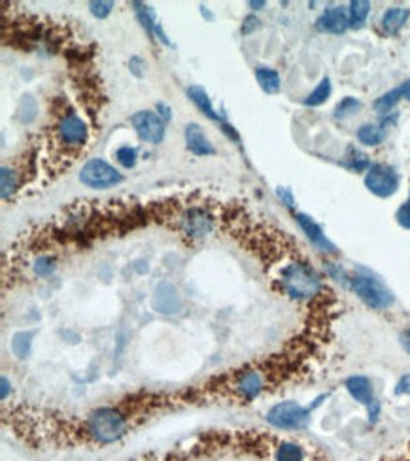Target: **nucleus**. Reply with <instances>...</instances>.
<instances>
[{"mask_svg": "<svg viewBox=\"0 0 410 461\" xmlns=\"http://www.w3.org/2000/svg\"><path fill=\"white\" fill-rule=\"evenodd\" d=\"M112 8H114V2H106V0H93V2H89V11L97 19H104V17L110 16Z\"/></svg>", "mask_w": 410, "mask_h": 461, "instance_id": "bb28decb", "label": "nucleus"}, {"mask_svg": "<svg viewBox=\"0 0 410 461\" xmlns=\"http://www.w3.org/2000/svg\"><path fill=\"white\" fill-rule=\"evenodd\" d=\"M365 186L372 195L388 198L399 189V174L394 166L377 163V165L369 166L365 174Z\"/></svg>", "mask_w": 410, "mask_h": 461, "instance_id": "0eeeda50", "label": "nucleus"}, {"mask_svg": "<svg viewBox=\"0 0 410 461\" xmlns=\"http://www.w3.org/2000/svg\"><path fill=\"white\" fill-rule=\"evenodd\" d=\"M311 408L301 406L295 401L278 403L266 412V422L278 429H303L308 425Z\"/></svg>", "mask_w": 410, "mask_h": 461, "instance_id": "20e7f679", "label": "nucleus"}, {"mask_svg": "<svg viewBox=\"0 0 410 461\" xmlns=\"http://www.w3.org/2000/svg\"><path fill=\"white\" fill-rule=\"evenodd\" d=\"M297 223L301 226V229L305 231V235L308 236V240H311L320 252H335V244L329 240L328 236L323 235L322 227L318 226L311 216L297 214Z\"/></svg>", "mask_w": 410, "mask_h": 461, "instance_id": "9b49d317", "label": "nucleus"}, {"mask_svg": "<svg viewBox=\"0 0 410 461\" xmlns=\"http://www.w3.org/2000/svg\"><path fill=\"white\" fill-rule=\"evenodd\" d=\"M350 286L355 291V295L365 302L367 307L374 308V310H386L394 304V293L384 286L382 282L371 275H363L357 272L350 278Z\"/></svg>", "mask_w": 410, "mask_h": 461, "instance_id": "7ed1b4c3", "label": "nucleus"}, {"mask_svg": "<svg viewBox=\"0 0 410 461\" xmlns=\"http://www.w3.org/2000/svg\"><path fill=\"white\" fill-rule=\"evenodd\" d=\"M409 16L410 11L405 10V8H389L382 17L384 31L389 34H397L401 31V27L406 23Z\"/></svg>", "mask_w": 410, "mask_h": 461, "instance_id": "dca6fc26", "label": "nucleus"}, {"mask_svg": "<svg viewBox=\"0 0 410 461\" xmlns=\"http://www.w3.org/2000/svg\"><path fill=\"white\" fill-rule=\"evenodd\" d=\"M409 335H410V329H409Z\"/></svg>", "mask_w": 410, "mask_h": 461, "instance_id": "e433bc0d", "label": "nucleus"}, {"mask_svg": "<svg viewBox=\"0 0 410 461\" xmlns=\"http://www.w3.org/2000/svg\"><path fill=\"white\" fill-rule=\"evenodd\" d=\"M403 97H405V95H403V88H395L392 89V91H388L386 95H382V97L374 102V108H377L380 114H388Z\"/></svg>", "mask_w": 410, "mask_h": 461, "instance_id": "5701e85b", "label": "nucleus"}, {"mask_svg": "<svg viewBox=\"0 0 410 461\" xmlns=\"http://www.w3.org/2000/svg\"><path fill=\"white\" fill-rule=\"evenodd\" d=\"M282 287L293 299H311L322 290V280L311 265L291 263L282 270Z\"/></svg>", "mask_w": 410, "mask_h": 461, "instance_id": "f03ea898", "label": "nucleus"}, {"mask_svg": "<svg viewBox=\"0 0 410 461\" xmlns=\"http://www.w3.org/2000/svg\"><path fill=\"white\" fill-rule=\"evenodd\" d=\"M80 180L91 189H108V187L119 186L123 181V174H119L104 159H91L83 165Z\"/></svg>", "mask_w": 410, "mask_h": 461, "instance_id": "39448f33", "label": "nucleus"}, {"mask_svg": "<svg viewBox=\"0 0 410 461\" xmlns=\"http://www.w3.org/2000/svg\"><path fill=\"white\" fill-rule=\"evenodd\" d=\"M401 342H403V346H405V350L410 354V335L406 333V335L401 337Z\"/></svg>", "mask_w": 410, "mask_h": 461, "instance_id": "f704fd0d", "label": "nucleus"}, {"mask_svg": "<svg viewBox=\"0 0 410 461\" xmlns=\"http://www.w3.org/2000/svg\"><path fill=\"white\" fill-rule=\"evenodd\" d=\"M0 178H2V198H10V195L16 189V172L8 169V166H2L0 169Z\"/></svg>", "mask_w": 410, "mask_h": 461, "instance_id": "393cba45", "label": "nucleus"}, {"mask_svg": "<svg viewBox=\"0 0 410 461\" xmlns=\"http://www.w3.org/2000/svg\"><path fill=\"white\" fill-rule=\"evenodd\" d=\"M305 450L297 443H282L276 450V461H303Z\"/></svg>", "mask_w": 410, "mask_h": 461, "instance_id": "412c9836", "label": "nucleus"}, {"mask_svg": "<svg viewBox=\"0 0 410 461\" xmlns=\"http://www.w3.org/2000/svg\"><path fill=\"white\" fill-rule=\"evenodd\" d=\"M360 108H361L360 100L352 99V97H346V99L335 108V117H337V120H342V117H348V115L355 114Z\"/></svg>", "mask_w": 410, "mask_h": 461, "instance_id": "b1692460", "label": "nucleus"}, {"mask_svg": "<svg viewBox=\"0 0 410 461\" xmlns=\"http://www.w3.org/2000/svg\"><path fill=\"white\" fill-rule=\"evenodd\" d=\"M346 390H348L350 396L354 397L357 403H361V405L369 406L374 401L371 380L365 378V376H350V378L346 380Z\"/></svg>", "mask_w": 410, "mask_h": 461, "instance_id": "4468645a", "label": "nucleus"}, {"mask_svg": "<svg viewBox=\"0 0 410 461\" xmlns=\"http://www.w3.org/2000/svg\"><path fill=\"white\" fill-rule=\"evenodd\" d=\"M395 393H397V396H410V374H405V376L397 382Z\"/></svg>", "mask_w": 410, "mask_h": 461, "instance_id": "7c9ffc66", "label": "nucleus"}, {"mask_svg": "<svg viewBox=\"0 0 410 461\" xmlns=\"http://www.w3.org/2000/svg\"><path fill=\"white\" fill-rule=\"evenodd\" d=\"M116 157L117 161H119L123 166H127V169L136 165V149L131 148V146H123V148L117 149Z\"/></svg>", "mask_w": 410, "mask_h": 461, "instance_id": "cd10ccee", "label": "nucleus"}, {"mask_svg": "<svg viewBox=\"0 0 410 461\" xmlns=\"http://www.w3.org/2000/svg\"><path fill=\"white\" fill-rule=\"evenodd\" d=\"M386 138V131L380 125H363L357 131V140L365 146H378Z\"/></svg>", "mask_w": 410, "mask_h": 461, "instance_id": "6ab92c4d", "label": "nucleus"}, {"mask_svg": "<svg viewBox=\"0 0 410 461\" xmlns=\"http://www.w3.org/2000/svg\"><path fill=\"white\" fill-rule=\"evenodd\" d=\"M237 391L246 401H252L263 391V376L257 371H244L239 374L237 380Z\"/></svg>", "mask_w": 410, "mask_h": 461, "instance_id": "ddd939ff", "label": "nucleus"}, {"mask_svg": "<svg viewBox=\"0 0 410 461\" xmlns=\"http://www.w3.org/2000/svg\"><path fill=\"white\" fill-rule=\"evenodd\" d=\"M255 28H259V19L257 17H246L244 19V27H242V33L244 34H249L254 33Z\"/></svg>", "mask_w": 410, "mask_h": 461, "instance_id": "2f4dec72", "label": "nucleus"}, {"mask_svg": "<svg viewBox=\"0 0 410 461\" xmlns=\"http://www.w3.org/2000/svg\"><path fill=\"white\" fill-rule=\"evenodd\" d=\"M329 95H331V80H329V78H323L322 82L318 83V88L306 97L305 105L306 106L323 105V102L329 99Z\"/></svg>", "mask_w": 410, "mask_h": 461, "instance_id": "4be33fe9", "label": "nucleus"}, {"mask_svg": "<svg viewBox=\"0 0 410 461\" xmlns=\"http://www.w3.org/2000/svg\"><path fill=\"white\" fill-rule=\"evenodd\" d=\"M182 223L185 233L191 236H205L212 227L210 216L199 208L188 210V212L182 216Z\"/></svg>", "mask_w": 410, "mask_h": 461, "instance_id": "f8f14e48", "label": "nucleus"}, {"mask_svg": "<svg viewBox=\"0 0 410 461\" xmlns=\"http://www.w3.org/2000/svg\"><path fill=\"white\" fill-rule=\"evenodd\" d=\"M265 4H266V2H263V0H259V2H255V0L248 2V6L252 8V10H261V8H263Z\"/></svg>", "mask_w": 410, "mask_h": 461, "instance_id": "72a5a7b5", "label": "nucleus"}, {"mask_svg": "<svg viewBox=\"0 0 410 461\" xmlns=\"http://www.w3.org/2000/svg\"><path fill=\"white\" fill-rule=\"evenodd\" d=\"M87 431L100 445H112L127 433V420L112 406H102L87 418Z\"/></svg>", "mask_w": 410, "mask_h": 461, "instance_id": "f257e3e1", "label": "nucleus"}, {"mask_svg": "<svg viewBox=\"0 0 410 461\" xmlns=\"http://www.w3.org/2000/svg\"><path fill=\"white\" fill-rule=\"evenodd\" d=\"M34 270H36V275L45 278V276H50L53 270H55V259L48 258V255H42V258L36 261L34 265Z\"/></svg>", "mask_w": 410, "mask_h": 461, "instance_id": "c85d7f7f", "label": "nucleus"}, {"mask_svg": "<svg viewBox=\"0 0 410 461\" xmlns=\"http://www.w3.org/2000/svg\"><path fill=\"white\" fill-rule=\"evenodd\" d=\"M0 384H2V393H0V397H2V399H6V397H8V391H11L10 380L6 378V376H2V380H0Z\"/></svg>", "mask_w": 410, "mask_h": 461, "instance_id": "473e14b6", "label": "nucleus"}, {"mask_svg": "<svg viewBox=\"0 0 410 461\" xmlns=\"http://www.w3.org/2000/svg\"><path fill=\"white\" fill-rule=\"evenodd\" d=\"M350 157H346V165L350 166V169H352V171H357V172H361V171H365L367 166H369V159H367V155L365 154H361V152H357V149H354V148H350Z\"/></svg>", "mask_w": 410, "mask_h": 461, "instance_id": "a878e982", "label": "nucleus"}, {"mask_svg": "<svg viewBox=\"0 0 410 461\" xmlns=\"http://www.w3.org/2000/svg\"><path fill=\"white\" fill-rule=\"evenodd\" d=\"M188 95H189V99L193 100L195 105H197V108H199V110L203 112L206 117H210V120H214V121L220 120V115L216 114L214 106H212L210 97H208V93H206L205 89L200 88V85H191V88L188 89Z\"/></svg>", "mask_w": 410, "mask_h": 461, "instance_id": "2eb2a0df", "label": "nucleus"}, {"mask_svg": "<svg viewBox=\"0 0 410 461\" xmlns=\"http://www.w3.org/2000/svg\"><path fill=\"white\" fill-rule=\"evenodd\" d=\"M134 131L139 134L140 140L150 144H161L165 138V125L161 117L150 110H140L131 117Z\"/></svg>", "mask_w": 410, "mask_h": 461, "instance_id": "6e6552de", "label": "nucleus"}, {"mask_svg": "<svg viewBox=\"0 0 410 461\" xmlns=\"http://www.w3.org/2000/svg\"><path fill=\"white\" fill-rule=\"evenodd\" d=\"M401 88H403V95H405V99L410 100V80H409V82L403 83Z\"/></svg>", "mask_w": 410, "mask_h": 461, "instance_id": "c9c22d12", "label": "nucleus"}, {"mask_svg": "<svg viewBox=\"0 0 410 461\" xmlns=\"http://www.w3.org/2000/svg\"><path fill=\"white\" fill-rule=\"evenodd\" d=\"M185 144H188V149L197 157H206V155H214L216 154V148L214 144L206 138L205 131L199 123H188L185 125Z\"/></svg>", "mask_w": 410, "mask_h": 461, "instance_id": "9d476101", "label": "nucleus"}, {"mask_svg": "<svg viewBox=\"0 0 410 461\" xmlns=\"http://www.w3.org/2000/svg\"><path fill=\"white\" fill-rule=\"evenodd\" d=\"M33 337L34 331H21V333H16L14 339H11V350L16 354L19 359L27 357L31 354V344H33Z\"/></svg>", "mask_w": 410, "mask_h": 461, "instance_id": "aec40b11", "label": "nucleus"}, {"mask_svg": "<svg viewBox=\"0 0 410 461\" xmlns=\"http://www.w3.org/2000/svg\"><path fill=\"white\" fill-rule=\"evenodd\" d=\"M55 137L63 148L76 149L87 142V125L74 112L61 115L55 125Z\"/></svg>", "mask_w": 410, "mask_h": 461, "instance_id": "423d86ee", "label": "nucleus"}, {"mask_svg": "<svg viewBox=\"0 0 410 461\" xmlns=\"http://www.w3.org/2000/svg\"><path fill=\"white\" fill-rule=\"evenodd\" d=\"M395 218H397V223H399L401 227L410 229V197H409V201H406V203L403 204L399 210H397Z\"/></svg>", "mask_w": 410, "mask_h": 461, "instance_id": "c756f323", "label": "nucleus"}, {"mask_svg": "<svg viewBox=\"0 0 410 461\" xmlns=\"http://www.w3.org/2000/svg\"><path fill=\"white\" fill-rule=\"evenodd\" d=\"M369 11H371V2H367V0H352L350 2V27H363Z\"/></svg>", "mask_w": 410, "mask_h": 461, "instance_id": "a211bd4d", "label": "nucleus"}, {"mask_svg": "<svg viewBox=\"0 0 410 461\" xmlns=\"http://www.w3.org/2000/svg\"><path fill=\"white\" fill-rule=\"evenodd\" d=\"M350 27V16H346V10L342 6L337 8H329L318 17L316 28L320 33H329V34H342L346 28Z\"/></svg>", "mask_w": 410, "mask_h": 461, "instance_id": "1a4fd4ad", "label": "nucleus"}, {"mask_svg": "<svg viewBox=\"0 0 410 461\" xmlns=\"http://www.w3.org/2000/svg\"><path fill=\"white\" fill-rule=\"evenodd\" d=\"M255 80L261 85L265 93H278L280 91V76L276 70L266 68V66H257L255 68Z\"/></svg>", "mask_w": 410, "mask_h": 461, "instance_id": "f3484780", "label": "nucleus"}]
</instances>
